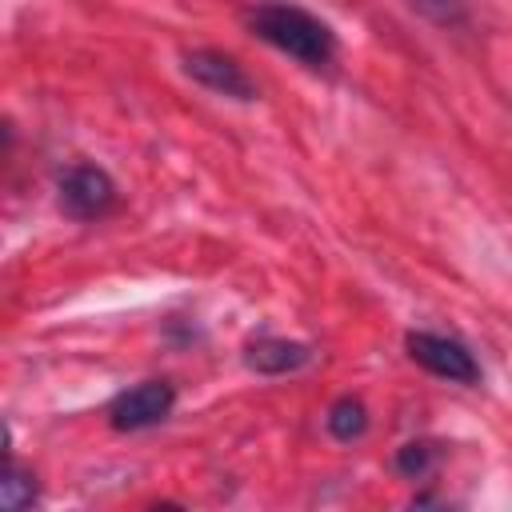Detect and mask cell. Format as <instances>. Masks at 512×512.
Returning a JSON list of instances; mask_svg holds the SVG:
<instances>
[{"label":"cell","mask_w":512,"mask_h":512,"mask_svg":"<svg viewBox=\"0 0 512 512\" xmlns=\"http://www.w3.org/2000/svg\"><path fill=\"white\" fill-rule=\"evenodd\" d=\"M180 68H184L188 80H196L200 88H208L216 96H228V100H240V104L256 100V80L244 72V64L232 52L188 48V52H180Z\"/></svg>","instance_id":"cell-5"},{"label":"cell","mask_w":512,"mask_h":512,"mask_svg":"<svg viewBox=\"0 0 512 512\" xmlns=\"http://www.w3.org/2000/svg\"><path fill=\"white\" fill-rule=\"evenodd\" d=\"M176 408V384L172 380H140L108 400V424L116 432H144L172 416Z\"/></svg>","instance_id":"cell-4"},{"label":"cell","mask_w":512,"mask_h":512,"mask_svg":"<svg viewBox=\"0 0 512 512\" xmlns=\"http://www.w3.org/2000/svg\"><path fill=\"white\" fill-rule=\"evenodd\" d=\"M324 428H328L332 440L352 444V440H360V436L368 432V408H364L356 396H340V400L328 404V412H324Z\"/></svg>","instance_id":"cell-7"},{"label":"cell","mask_w":512,"mask_h":512,"mask_svg":"<svg viewBox=\"0 0 512 512\" xmlns=\"http://www.w3.org/2000/svg\"><path fill=\"white\" fill-rule=\"evenodd\" d=\"M244 28L248 36H256L260 44L284 52L288 60L324 72L336 64L340 56V40L332 32L328 20H320L316 12H308L304 4L292 0H256L244 8Z\"/></svg>","instance_id":"cell-1"},{"label":"cell","mask_w":512,"mask_h":512,"mask_svg":"<svg viewBox=\"0 0 512 512\" xmlns=\"http://www.w3.org/2000/svg\"><path fill=\"white\" fill-rule=\"evenodd\" d=\"M56 200L64 208V216L80 220V224H92V220H104L116 212L120 204V188L116 180L108 176V168L92 164V160H76L60 172L56 180Z\"/></svg>","instance_id":"cell-2"},{"label":"cell","mask_w":512,"mask_h":512,"mask_svg":"<svg viewBox=\"0 0 512 512\" xmlns=\"http://www.w3.org/2000/svg\"><path fill=\"white\" fill-rule=\"evenodd\" d=\"M312 360V344L288 336H256L244 344V364L260 376H288Z\"/></svg>","instance_id":"cell-6"},{"label":"cell","mask_w":512,"mask_h":512,"mask_svg":"<svg viewBox=\"0 0 512 512\" xmlns=\"http://www.w3.org/2000/svg\"><path fill=\"white\" fill-rule=\"evenodd\" d=\"M0 500L8 512H20V508H32L40 500V484H36V472L24 468L16 456H8V472L0 480Z\"/></svg>","instance_id":"cell-8"},{"label":"cell","mask_w":512,"mask_h":512,"mask_svg":"<svg viewBox=\"0 0 512 512\" xmlns=\"http://www.w3.org/2000/svg\"><path fill=\"white\" fill-rule=\"evenodd\" d=\"M420 16H428L432 24H440V28H460L464 20H468V8H464V0H408Z\"/></svg>","instance_id":"cell-10"},{"label":"cell","mask_w":512,"mask_h":512,"mask_svg":"<svg viewBox=\"0 0 512 512\" xmlns=\"http://www.w3.org/2000/svg\"><path fill=\"white\" fill-rule=\"evenodd\" d=\"M436 460H440V448L432 440H408V444L396 448V472L408 476V480L428 476L436 468Z\"/></svg>","instance_id":"cell-9"},{"label":"cell","mask_w":512,"mask_h":512,"mask_svg":"<svg viewBox=\"0 0 512 512\" xmlns=\"http://www.w3.org/2000/svg\"><path fill=\"white\" fill-rule=\"evenodd\" d=\"M404 348H408V356L424 368V372H432V376H440V380H448V384H480V360H476V352L460 340V336H448V332H432V328H412L408 336H404Z\"/></svg>","instance_id":"cell-3"}]
</instances>
